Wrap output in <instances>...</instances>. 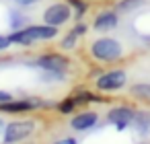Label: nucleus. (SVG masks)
<instances>
[{
	"mask_svg": "<svg viewBox=\"0 0 150 144\" xmlns=\"http://www.w3.org/2000/svg\"><path fill=\"white\" fill-rule=\"evenodd\" d=\"M35 103L37 101H6V103H0V111L4 113H25V111H31L35 109Z\"/></svg>",
	"mask_w": 150,
	"mask_h": 144,
	"instance_id": "10",
	"label": "nucleus"
},
{
	"mask_svg": "<svg viewBox=\"0 0 150 144\" xmlns=\"http://www.w3.org/2000/svg\"><path fill=\"white\" fill-rule=\"evenodd\" d=\"M134 126L140 134H148L150 132V113L148 111H138L134 117Z\"/></svg>",
	"mask_w": 150,
	"mask_h": 144,
	"instance_id": "11",
	"label": "nucleus"
},
{
	"mask_svg": "<svg viewBox=\"0 0 150 144\" xmlns=\"http://www.w3.org/2000/svg\"><path fill=\"white\" fill-rule=\"evenodd\" d=\"M17 4H21V6H31V4H35V2H39V0H15Z\"/></svg>",
	"mask_w": 150,
	"mask_h": 144,
	"instance_id": "20",
	"label": "nucleus"
},
{
	"mask_svg": "<svg viewBox=\"0 0 150 144\" xmlns=\"http://www.w3.org/2000/svg\"><path fill=\"white\" fill-rule=\"evenodd\" d=\"M68 4L76 9V15H78V19H80V15H84V13H86V9H88L84 0H68Z\"/></svg>",
	"mask_w": 150,
	"mask_h": 144,
	"instance_id": "16",
	"label": "nucleus"
},
{
	"mask_svg": "<svg viewBox=\"0 0 150 144\" xmlns=\"http://www.w3.org/2000/svg\"><path fill=\"white\" fill-rule=\"evenodd\" d=\"M35 132V121L33 119H19V121H11L4 130V142L6 144H17L23 142L27 136H31Z\"/></svg>",
	"mask_w": 150,
	"mask_h": 144,
	"instance_id": "3",
	"label": "nucleus"
},
{
	"mask_svg": "<svg viewBox=\"0 0 150 144\" xmlns=\"http://www.w3.org/2000/svg\"><path fill=\"white\" fill-rule=\"evenodd\" d=\"M132 95L142 99V101H150V82H138L132 87Z\"/></svg>",
	"mask_w": 150,
	"mask_h": 144,
	"instance_id": "12",
	"label": "nucleus"
},
{
	"mask_svg": "<svg viewBox=\"0 0 150 144\" xmlns=\"http://www.w3.org/2000/svg\"><path fill=\"white\" fill-rule=\"evenodd\" d=\"M74 31H76L78 35H84V33H86V25H82V23H78V25L74 27Z\"/></svg>",
	"mask_w": 150,
	"mask_h": 144,
	"instance_id": "21",
	"label": "nucleus"
},
{
	"mask_svg": "<svg viewBox=\"0 0 150 144\" xmlns=\"http://www.w3.org/2000/svg\"><path fill=\"white\" fill-rule=\"evenodd\" d=\"M125 82H127L125 70H109L97 78V89L99 91H119L121 87H125Z\"/></svg>",
	"mask_w": 150,
	"mask_h": 144,
	"instance_id": "5",
	"label": "nucleus"
},
{
	"mask_svg": "<svg viewBox=\"0 0 150 144\" xmlns=\"http://www.w3.org/2000/svg\"><path fill=\"white\" fill-rule=\"evenodd\" d=\"M76 37H78V33H76V31L68 33V35L62 39V43H60V45H62V50H72V48L76 45Z\"/></svg>",
	"mask_w": 150,
	"mask_h": 144,
	"instance_id": "15",
	"label": "nucleus"
},
{
	"mask_svg": "<svg viewBox=\"0 0 150 144\" xmlns=\"http://www.w3.org/2000/svg\"><path fill=\"white\" fill-rule=\"evenodd\" d=\"M56 35H58V27L45 23V25H31V27H25V29H17L8 37L17 45H31V43H37V41L54 39Z\"/></svg>",
	"mask_w": 150,
	"mask_h": 144,
	"instance_id": "1",
	"label": "nucleus"
},
{
	"mask_svg": "<svg viewBox=\"0 0 150 144\" xmlns=\"http://www.w3.org/2000/svg\"><path fill=\"white\" fill-rule=\"evenodd\" d=\"M11 99H13V95H11V93L0 91V103H6V101H11Z\"/></svg>",
	"mask_w": 150,
	"mask_h": 144,
	"instance_id": "18",
	"label": "nucleus"
},
{
	"mask_svg": "<svg viewBox=\"0 0 150 144\" xmlns=\"http://www.w3.org/2000/svg\"><path fill=\"white\" fill-rule=\"evenodd\" d=\"M11 43H13V41H11V37H6V35H0V52H2V50H6Z\"/></svg>",
	"mask_w": 150,
	"mask_h": 144,
	"instance_id": "17",
	"label": "nucleus"
},
{
	"mask_svg": "<svg viewBox=\"0 0 150 144\" xmlns=\"http://www.w3.org/2000/svg\"><path fill=\"white\" fill-rule=\"evenodd\" d=\"M117 23H119L117 13H113V11H103V13H99V15L95 17L93 27H95L97 31H111V29L117 27Z\"/></svg>",
	"mask_w": 150,
	"mask_h": 144,
	"instance_id": "9",
	"label": "nucleus"
},
{
	"mask_svg": "<svg viewBox=\"0 0 150 144\" xmlns=\"http://www.w3.org/2000/svg\"><path fill=\"white\" fill-rule=\"evenodd\" d=\"M140 144H150V142H140Z\"/></svg>",
	"mask_w": 150,
	"mask_h": 144,
	"instance_id": "22",
	"label": "nucleus"
},
{
	"mask_svg": "<svg viewBox=\"0 0 150 144\" xmlns=\"http://www.w3.org/2000/svg\"><path fill=\"white\" fill-rule=\"evenodd\" d=\"M134 117H136V111L132 107H113L107 113V121L117 130H125L129 123H134Z\"/></svg>",
	"mask_w": 150,
	"mask_h": 144,
	"instance_id": "7",
	"label": "nucleus"
},
{
	"mask_svg": "<svg viewBox=\"0 0 150 144\" xmlns=\"http://www.w3.org/2000/svg\"><path fill=\"white\" fill-rule=\"evenodd\" d=\"M70 15H72V11H70V4L68 2H56V4H52L43 13V23L54 25V27H60V25H64L70 19Z\"/></svg>",
	"mask_w": 150,
	"mask_h": 144,
	"instance_id": "6",
	"label": "nucleus"
},
{
	"mask_svg": "<svg viewBox=\"0 0 150 144\" xmlns=\"http://www.w3.org/2000/svg\"><path fill=\"white\" fill-rule=\"evenodd\" d=\"M76 105H78V101L74 97H70V99H64L62 103H58V111L60 113H72Z\"/></svg>",
	"mask_w": 150,
	"mask_h": 144,
	"instance_id": "14",
	"label": "nucleus"
},
{
	"mask_svg": "<svg viewBox=\"0 0 150 144\" xmlns=\"http://www.w3.org/2000/svg\"><path fill=\"white\" fill-rule=\"evenodd\" d=\"M97 121H99V115H97L95 111H80V113H76V115L72 117L70 128L76 130V132H86V130H91Z\"/></svg>",
	"mask_w": 150,
	"mask_h": 144,
	"instance_id": "8",
	"label": "nucleus"
},
{
	"mask_svg": "<svg viewBox=\"0 0 150 144\" xmlns=\"http://www.w3.org/2000/svg\"><path fill=\"white\" fill-rule=\"evenodd\" d=\"M54 144H78L74 138H62V140H56Z\"/></svg>",
	"mask_w": 150,
	"mask_h": 144,
	"instance_id": "19",
	"label": "nucleus"
},
{
	"mask_svg": "<svg viewBox=\"0 0 150 144\" xmlns=\"http://www.w3.org/2000/svg\"><path fill=\"white\" fill-rule=\"evenodd\" d=\"M146 4V0H121V2L117 4V11L119 13H129V11H136L140 6Z\"/></svg>",
	"mask_w": 150,
	"mask_h": 144,
	"instance_id": "13",
	"label": "nucleus"
},
{
	"mask_svg": "<svg viewBox=\"0 0 150 144\" xmlns=\"http://www.w3.org/2000/svg\"><path fill=\"white\" fill-rule=\"evenodd\" d=\"M35 66L43 72H66L70 66V60L60 54H43L35 60Z\"/></svg>",
	"mask_w": 150,
	"mask_h": 144,
	"instance_id": "4",
	"label": "nucleus"
},
{
	"mask_svg": "<svg viewBox=\"0 0 150 144\" xmlns=\"http://www.w3.org/2000/svg\"><path fill=\"white\" fill-rule=\"evenodd\" d=\"M91 54L99 62H113V60H119L123 56V45L113 37H101V39L93 41Z\"/></svg>",
	"mask_w": 150,
	"mask_h": 144,
	"instance_id": "2",
	"label": "nucleus"
}]
</instances>
